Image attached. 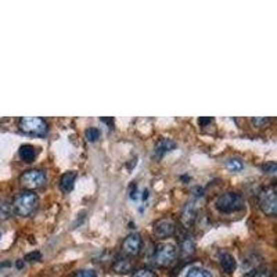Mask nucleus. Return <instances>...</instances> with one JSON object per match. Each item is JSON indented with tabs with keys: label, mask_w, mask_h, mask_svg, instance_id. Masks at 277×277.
<instances>
[{
	"label": "nucleus",
	"mask_w": 277,
	"mask_h": 277,
	"mask_svg": "<svg viewBox=\"0 0 277 277\" xmlns=\"http://www.w3.org/2000/svg\"><path fill=\"white\" fill-rule=\"evenodd\" d=\"M13 212L21 218H30L39 208V197L30 190L18 193L12 204Z\"/></svg>",
	"instance_id": "obj_1"
},
{
	"label": "nucleus",
	"mask_w": 277,
	"mask_h": 277,
	"mask_svg": "<svg viewBox=\"0 0 277 277\" xmlns=\"http://www.w3.org/2000/svg\"><path fill=\"white\" fill-rule=\"evenodd\" d=\"M215 206L219 212L234 213L244 209L245 200L242 198L241 194H238L236 191H226L223 194L218 195V198L215 200Z\"/></svg>",
	"instance_id": "obj_2"
},
{
	"label": "nucleus",
	"mask_w": 277,
	"mask_h": 277,
	"mask_svg": "<svg viewBox=\"0 0 277 277\" xmlns=\"http://www.w3.org/2000/svg\"><path fill=\"white\" fill-rule=\"evenodd\" d=\"M176 247L171 242H159L155 245L153 253V263L158 267H168L176 259Z\"/></svg>",
	"instance_id": "obj_3"
},
{
	"label": "nucleus",
	"mask_w": 277,
	"mask_h": 277,
	"mask_svg": "<svg viewBox=\"0 0 277 277\" xmlns=\"http://www.w3.org/2000/svg\"><path fill=\"white\" fill-rule=\"evenodd\" d=\"M18 128L25 135L36 136V137H43L48 135L49 125L43 118L38 117H24L18 121Z\"/></svg>",
	"instance_id": "obj_4"
},
{
	"label": "nucleus",
	"mask_w": 277,
	"mask_h": 277,
	"mask_svg": "<svg viewBox=\"0 0 277 277\" xmlns=\"http://www.w3.org/2000/svg\"><path fill=\"white\" fill-rule=\"evenodd\" d=\"M258 204L262 212L267 216H276L277 213V200H276V186L271 184L269 187H265L258 194Z\"/></svg>",
	"instance_id": "obj_5"
},
{
	"label": "nucleus",
	"mask_w": 277,
	"mask_h": 277,
	"mask_svg": "<svg viewBox=\"0 0 277 277\" xmlns=\"http://www.w3.org/2000/svg\"><path fill=\"white\" fill-rule=\"evenodd\" d=\"M46 180H48L46 172L42 171V169H28L20 177L21 186L27 190H30V191L43 187Z\"/></svg>",
	"instance_id": "obj_6"
},
{
	"label": "nucleus",
	"mask_w": 277,
	"mask_h": 277,
	"mask_svg": "<svg viewBox=\"0 0 277 277\" xmlns=\"http://www.w3.org/2000/svg\"><path fill=\"white\" fill-rule=\"evenodd\" d=\"M176 231V224L172 219H159L153 226V234L158 238L172 237Z\"/></svg>",
	"instance_id": "obj_7"
},
{
	"label": "nucleus",
	"mask_w": 277,
	"mask_h": 277,
	"mask_svg": "<svg viewBox=\"0 0 277 277\" xmlns=\"http://www.w3.org/2000/svg\"><path fill=\"white\" fill-rule=\"evenodd\" d=\"M143 240L140 234L137 233H132L129 236H126L124 241H122V252L129 255V256H135L139 255L142 251Z\"/></svg>",
	"instance_id": "obj_8"
},
{
	"label": "nucleus",
	"mask_w": 277,
	"mask_h": 277,
	"mask_svg": "<svg viewBox=\"0 0 277 277\" xmlns=\"http://www.w3.org/2000/svg\"><path fill=\"white\" fill-rule=\"evenodd\" d=\"M182 223L186 226V227H190L191 224L194 223V220L197 219V205H195V201L191 200L189 201L186 206L183 208L182 212Z\"/></svg>",
	"instance_id": "obj_9"
},
{
	"label": "nucleus",
	"mask_w": 277,
	"mask_h": 277,
	"mask_svg": "<svg viewBox=\"0 0 277 277\" xmlns=\"http://www.w3.org/2000/svg\"><path fill=\"white\" fill-rule=\"evenodd\" d=\"M176 148V143L172 142L171 139H161L157 146H155V150H154V157L157 159L162 158L166 153H169L172 150Z\"/></svg>",
	"instance_id": "obj_10"
},
{
	"label": "nucleus",
	"mask_w": 277,
	"mask_h": 277,
	"mask_svg": "<svg viewBox=\"0 0 277 277\" xmlns=\"http://www.w3.org/2000/svg\"><path fill=\"white\" fill-rule=\"evenodd\" d=\"M219 263H220V267L223 269L224 273H227V274L236 270V259L231 253L219 252Z\"/></svg>",
	"instance_id": "obj_11"
},
{
	"label": "nucleus",
	"mask_w": 277,
	"mask_h": 277,
	"mask_svg": "<svg viewBox=\"0 0 277 277\" xmlns=\"http://www.w3.org/2000/svg\"><path fill=\"white\" fill-rule=\"evenodd\" d=\"M75 180H77V172H65L64 175L61 176V179H60V187H61V190L64 193H70L74 189Z\"/></svg>",
	"instance_id": "obj_12"
},
{
	"label": "nucleus",
	"mask_w": 277,
	"mask_h": 277,
	"mask_svg": "<svg viewBox=\"0 0 277 277\" xmlns=\"http://www.w3.org/2000/svg\"><path fill=\"white\" fill-rule=\"evenodd\" d=\"M195 251V244L194 240H193V237L187 234V233H184L180 238V252L184 256H190V255H193Z\"/></svg>",
	"instance_id": "obj_13"
},
{
	"label": "nucleus",
	"mask_w": 277,
	"mask_h": 277,
	"mask_svg": "<svg viewBox=\"0 0 277 277\" xmlns=\"http://www.w3.org/2000/svg\"><path fill=\"white\" fill-rule=\"evenodd\" d=\"M36 155H38V148L32 144H23L20 147V157L25 162H34Z\"/></svg>",
	"instance_id": "obj_14"
},
{
	"label": "nucleus",
	"mask_w": 277,
	"mask_h": 277,
	"mask_svg": "<svg viewBox=\"0 0 277 277\" xmlns=\"http://www.w3.org/2000/svg\"><path fill=\"white\" fill-rule=\"evenodd\" d=\"M114 269H115V271H118V273H128L132 269V265H130V262L128 259L118 258V259L115 260V263H114Z\"/></svg>",
	"instance_id": "obj_15"
},
{
	"label": "nucleus",
	"mask_w": 277,
	"mask_h": 277,
	"mask_svg": "<svg viewBox=\"0 0 277 277\" xmlns=\"http://www.w3.org/2000/svg\"><path fill=\"white\" fill-rule=\"evenodd\" d=\"M186 277H212L211 271L206 270L204 267H191L189 271L186 273Z\"/></svg>",
	"instance_id": "obj_16"
},
{
	"label": "nucleus",
	"mask_w": 277,
	"mask_h": 277,
	"mask_svg": "<svg viewBox=\"0 0 277 277\" xmlns=\"http://www.w3.org/2000/svg\"><path fill=\"white\" fill-rule=\"evenodd\" d=\"M226 166H227V169L233 172H240L242 171V168H244V164H242L241 159L238 158H229L226 161Z\"/></svg>",
	"instance_id": "obj_17"
},
{
	"label": "nucleus",
	"mask_w": 277,
	"mask_h": 277,
	"mask_svg": "<svg viewBox=\"0 0 277 277\" xmlns=\"http://www.w3.org/2000/svg\"><path fill=\"white\" fill-rule=\"evenodd\" d=\"M132 277H157L155 271L153 269H148V267H140L132 273Z\"/></svg>",
	"instance_id": "obj_18"
},
{
	"label": "nucleus",
	"mask_w": 277,
	"mask_h": 277,
	"mask_svg": "<svg viewBox=\"0 0 277 277\" xmlns=\"http://www.w3.org/2000/svg\"><path fill=\"white\" fill-rule=\"evenodd\" d=\"M13 212V208L10 204H7L5 201H2L0 202V219L3 220V219L10 218V215Z\"/></svg>",
	"instance_id": "obj_19"
},
{
	"label": "nucleus",
	"mask_w": 277,
	"mask_h": 277,
	"mask_svg": "<svg viewBox=\"0 0 277 277\" xmlns=\"http://www.w3.org/2000/svg\"><path fill=\"white\" fill-rule=\"evenodd\" d=\"M85 135H86V139H88L89 142H96L99 137H100V129H97V128H89L86 132H85Z\"/></svg>",
	"instance_id": "obj_20"
},
{
	"label": "nucleus",
	"mask_w": 277,
	"mask_h": 277,
	"mask_svg": "<svg viewBox=\"0 0 277 277\" xmlns=\"http://www.w3.org/2000/svg\"><path fill=\"white\" fill-rule=\"evenodd\" d=\"M245 277H270V271L267 269H255V270L248 271Z\"/></svg>",
	"instance_id": "obj_21"
},
{
	"label": "nucleus",
	"mask_w": 277,
	"mask_h": 277,
	"mask_svg": "<svg viewBox=\"0 0 277 277\" xmlns=\"http://www.w3.org/2000/svg\"><path fill=\"white\" fill-rule=\"evenodd\" d=\"M72 277H97V273L92 269H82V270L75 271Z\"/></svg>",
	"instance_id": "obj_22"
},
{
	"label": "nucleus",
	"mask_w": 277,
	"mask_h": 277,
	"mask_svg": "<svg viewBox=\"0 0 277 277\" xmlns=\"http://www.w3.org/2000/svg\"><path fill=\"white\" fill-rule=\"evenodd\" d=\"M262 171H263V173H267V175H274L277 172L276 162H267V164H265V165L262 166Z\"/></svg>",
	"instance_id": "obj_23"
},
{
	"label": "nucleus",
	"mask_w": 277,
	"mask_h": 277,
	"mask_svg": "<svg viewBox=\"0 0 277 277\" xmlns=\"http://www.w3.org/2000/svg\"><path fill=\"white\" fill-rule=\"evenodd\" d=\"M251 122L252 125H255L256 128H263L265 125H267L270 122V119L269 118H252L251 119Z\"/></svg>",
	"instance_id": "obj_24"
},
{
	"label": "nucleus",
	"mask_w": 277,
	"mask_h": 277,
	"mask_svg": "<svg viewBox=\"0 0 277 277\" xmlns=\"http://www.w3.org/2000/svg\"><path fill=\"white\" fill-rule=\"evenodd\" d=\"M25 259L28 260V262H36V260L41 259V253H39V252L28 253V255L25 256Z\"/></svg>",
	"instance_id": "obj_25"
},
{
	"label": "nucleus",
	"mask_w": 277,
	"mask_h": 277,
	"mask_svg": "<svg viewBox=\"0 0 277 277\" xmlns=\"http://www.w3.org/2000/svg\"><path fill=\"white\" fill-rule=\"evenodd\" d=\"M213 119L212 118H200L198 119V124L201 125V126H205L206 124H211Z\"/></svg>",
	"instance_id": "obj_26"
},
{
	"label": "nucleus",
	"mask_w": 277,
	"mask_h": 277,
	"mask_svg": "<svg viewBox=\"0 0 277 277\" xmlns=\"http://www.w3.org/2000/svg\"><path fill=\"white\" fill-rule=\"evenodd\" d=\"M148 197V190H144V193H143V200H146Z\"/></svg>",
	"instance_id": "obj_27"
}]
</instances>
